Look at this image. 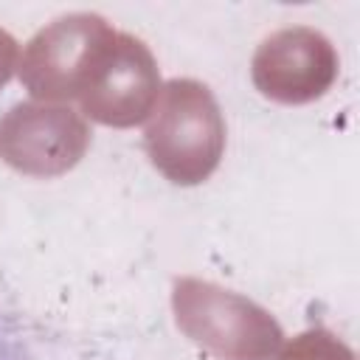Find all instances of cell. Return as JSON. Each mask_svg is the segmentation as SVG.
<instances>
[{
  "instance_id": "6da1fadb",
  "label": "cell",
  "mask_w": 360,
  "mask_h": 360,
  "mask_svg": "<svg viewBox=\"0 0 360 360\" xmlns=\"http://www.w3.org/2000/svg\"><path fill=\"white\" fill-rule=\"evenodd\" d=\"M152 163L174 183H200L211 174L222 152V121L211 93L188 79L166 87L163 107L146 129Z\"/></svg>"
},
{
  "instance_id": "7a4b0ae2",
  "label": "cell",
  "mask_w": 360,
  "mask_h": 360,
  "mask_svg": "<svg viewBox=\"0 0 360 360\" xmlns=\"http://www.w3.org/2000/svg\"><path fill=\"white\" fill-rule=\"evenodd\" d=\"M110 37L112 31L96 14L62 17L31 39L20 76L34 96L82 93L90 68Z\"/></svg>"
},
{
  "instance_id": "3957f363",
  "label": "cell",
  "mask_w": 360,
  "mask_h": 360,
  "mask_svg": "<svg viewBox=\"0 0 360 360\" xmlns=\"http://www.w3.org/2000/svg\"><path fill=\"white\" fill-rule=\"evenodd\" d=\"M155 93L158 73L149 51L127 34H112L84 82L87 112L104 124L127 127L146 115Z\"/></svg>"
},
{
  "instance_id": "277c9868",
  "label": "cell",
  "mask_w": 360,
  "mask_h": 360,
  "mask_svg": "<svg viewBox=\"0 0 360 360\" xmlns=\"http://www.w3.org/2000/svg\"><path fill=\"white\" fill-rule=\"evenodd\" d=\"M87 143L84 124L70 110L20 104L0 129V152L17 169L53 174L79 160Z\"/></svg>"
},
{
  "instance_id": "5b68a950",
  "label": "cell",
  "mask_w": 360,
  "mask_h": 360,
  "mask_svg": "<svg viewBox=\"0 0 360 360\" xmlns=\"http://www.w3.org/2000/svg\"><path fill=\"white\" fill-rule=\"evenodd\" d=\"M318 62H332V51L321 34H312L307 28L278 31L259 48L253 59V79L264 96H273L278 101H307L312 96H321L332 79L329 73L298 68Z\"/></svg>"
},
{
  "instance_id": "8992f818",
  "label": "cell",
  "mask_w": 360,
  "mask_h": 360,
  "mask_svg": "<svg viewBox=\"0 0 360 360\" xmlns=\"http://www.w3.org/2000/svg\"><path fill=\"white\" fill-rule=\"evenodd\" d=\"M174 309H177V321L186 326V332L194 340H200L233 360H264L262 352L242 335H245V326L248 329H276V323L253 304L239 298L231 318H219V312L211 301V284L180 281L174 290Z\"/></svg>"
}]
</instances>
